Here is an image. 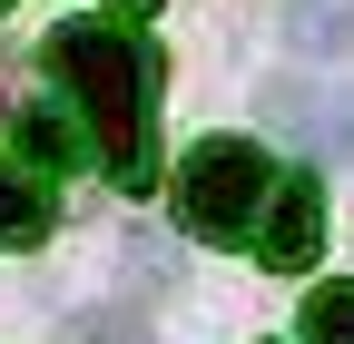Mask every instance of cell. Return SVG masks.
<instances>
[{"instance_id": "cell-1", "label": "cell", "mask_w": 354, "mask_h": 344, "mask_svg": "<svg viewBox=\"0 0 354 344\" xmlns=\"http://www.w3.org/2000/svg\"><path fill=\"white\" fill-rule=\"evenodd\" d=\"M39 59H50V79L69 89L88 157H99L128 197L158 187V157H148V89H158V69H148V50L118 20H59Z\"/></svg>"}, {"instance_id": "cell-4", "label": "cell", "mask_w": 354, "mask_h": 344, "mask_svg": "<svg viewBox=\"0 0 354 344\" xmlns=\"http://www.w3.org/2000/svg\"><path fill=\"white\" fill-rule=\"evenodd\" d=\"M39 236H50V187L0 157V246H39Z\"/></svg>"}, {"instance_id": "cell-7", "label": "cell", "mask_w": 354, "mask_h": 344, "mask_svg": "<svg viewBox=\"0 0 354 344\" xmlns=\"http://www.w3.org/2000/svg\"><path fill=\"white\" fill-rule=\"evenodd\" d=\"M69 344H148V334H138V315L109 305V315H69Z\"/></svg>"}, {"instance_id": "cell-3", "label": "cell", "mask_w": 354, "mask_h": 344, "mask_svg": "<svg viewBox=\"0 0 354 344\" xmlns=\"http://www.w3.org/2000/svg\"><path fill=\"white\" fill-rule=\"evenodd\" d=\"M315 236H325V187L305 178V167H276V197H266V217H256V266H315Z\"/></svg>"}, {"instance_id": "cell-5", "label": "cell", "mask_w": 354, "mask_h": 344, "mask_svg": "<svg viewBox=\"0 0 354 344\" xmlns=\"http://www.w3.org/2000/svg\"><path fill=\"white\" fill-rule=\"evenodd\" d=\"M286 39L305 59H344L354 50V0H295L286 10Z\"/></svg>"}, {"instance_id": "cell-8", "label": "cell", "mask_w": 354, "mask_h": 344, "mask_svg": "<svg viewBox=\"0 0 354 344\" xmlns=\"http://www.w3.org/2000/svg\"><path fill=\"white\" fill-rule=\"evenodd\" d=\"M325 148H335V157H354V89H335V99H325Z\"/></svg>"}, {"instance_id": "cell-6", "label": "cell", "mask_w": 354, "mask_h": 344, "mask_svg": "<svg viewBox=\"0 0 354 344\" xmlns=\"http://www.w3.org/2000/svg\"><path fill=\"white\" fill-rule=\"evenodd\" d=\"M305 344H354V285H315L305 295Z\"/></svg>"}, {"instance_id": "cell-2", "label": "cell", "mask_w": 354, "mask_h": 344, "mask_svg": "<svg viewBox=\"0 0 354 344\" xmlns=\"http://www.w3.org/2000/svg\"><path fill=\"white\" fill-rule=\"evenodd\" d=\"M266 197H276V167L256 138H197L177 157V227L207 246H256Z\"/></svg>"}, {"instance_id": "cell-9", "label": "cell", "mask_w": 354, "mask_h": 344, "mask_svg": "<svg viewBox=\"0 0 354 344\" xmlns=\"http://www.w3.org/2000/svg\"><path fill=\"white\" fill-rule=\"evenodd\" d=\"M109 10H158V0H109Z\"/></svg>"}]
</instances>
